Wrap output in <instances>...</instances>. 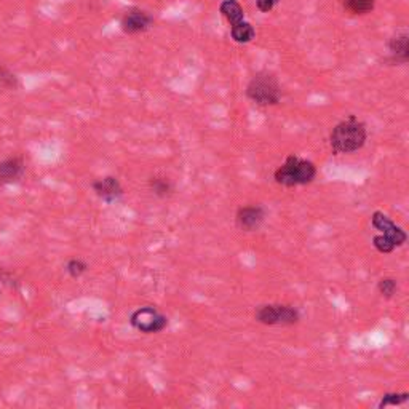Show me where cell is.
Segmentation results:
<instances>
[{"label":"cell","mask_w":409,"mask_h":409,"mask_svg":"<svg viewBox=\"0 0 409 409\" xmlns=\"http://www.w3.org/2000/svg\"><path fill=\"white\" fill-rule=\"evenodd\" d=\"M371 224L374 229H378L380 232L379 235L373 237V247L382 254H390L393 249L403 247L408 242V234L405 232V229L397 226L382 211H374L371 216Z\"/></svg>","instance_id":"3"},{"label":"cell","mask_w":409,"mask_h":409,"mask_svg":"<svg viewBox=\"0 0 409 409\" xmlns=\"http://www.w3.org/2000/svg\"><path fill=\"white\" fill-rule=\"evenodd\" d=\"M88 270V264L78 259V257H72V259L68 261L66 264V272H68L72 279H81V276Z\"/></svg>","instance_id":"19"},{"label":"cell","mask_w":409,"mask_h":409,"mask_svg":"<svg viewBox=\"0 0 409 409\" xmlns=\"http://www.w3.org/2000/svg\"><path fill=\"white\" fill-rule=\"evenodd\" d=\"M21 87L19 78L13 74V72L6 68V66L0 64V88L4 90H18Z\"/></svg>","instance_id":"17"},{"label":"cell","mask_w":409,"mask_h":409,"mask_svg":"<svg viewBox=\"0 0 409 409\" xmlns=\"http://www.w3.org/2000/svg\"><path fill=\"white\" fill-rule=\"evenodd\" d=\"M254 320L266 326H293L299 323L301 314L293 306L264 304L256 309Z\"/></svg>","instance_id":"5"},{"label":"cell","mask_w":409,"mask_h":409,"mask_svg":"<svg viewBox=\"0 0 409 409\" xmlns=\"http://www.w3.org/2000/svg\"><path fill=\"white\" fill-rule=\"evenodd\" d=\"M154 26V16L140 6H131L122 15L120 28L128 36L143 34Z\"/></svg>","instance_id":"7"},{"label":"cell","mask_w":409,"mask_h":409,"mask_svg":"<svg viewBox=\"0 0 409 409\" xmlns=\"http://www.w3.org/2000/svg\"><path fill=\"white\" fill-rule=\"evenodd\" d=\"M230 36L237 43H249L256 37V31L252 24L243 19L242 23L230 26Z\"/></svg>","instance_id":"13"},{"label":"cell","mask_w":409,"mask_h":409,"mask_svg":"<svg viewBox=\"0 0 409 409\" xmlns=\"http://www.w3.org/2000/svg\"><path fill=\"white\" fill-rule=\"evenodd\" d=\"M266 221V208L262 204H247L237 209L235 224L240 230L245 232H254Z\"/></svg>","instance_id":"8"},{"label":"cell","mask_w":409,"mask_h":409,"mask_svg":"<svg viewBox=\"0 0 409 409\" xmlns=\"http://www.w3.org/2000/svg\"><path fill=\"white\" fill-rule=\"evenodd\" d=\"M408 400H409V393L408 392H403V393L390 392V393L382 395V398L379 401L378 408L384 409V408H388V406H401V405H405Z\"/></svg>","instance_id":"16"},{"label":"cell","mask_w":409,"mask_h":409,"mask_svg":"<svg viewBox=\"0 0 409 409\" xmlns=\"http://www.w3.org/2000/svg\"><path fill=\"white\" fill-rule=\"evenodd\" d=\"M378 291L385 299H392L398 291V281L393 276H384L378 281Z\"/></svg>","instance_id":"18"},{"label":"cell","mask_w":409,"mask_h":409,"mask_svg":"<svg viewBox=\"0 0 409 409\" xmlns=\"http://www.w3.org/2000/svg\"><path fill=\"white\" fill-rule=\"evenodd\" d=\"M26 163L23 157H9L0 162V186L18 182L24 176Z\"/></svg>","instance_id":"10"},{"label":"cell","mask_w":409,"mask_h":409,"mask_svg":"<svg viewBox=\"0 0 409 409\" xmlns=\"http://www.w3.org/2000/svg\"><path fill=\"white\" fill-rule=\"evenodd\" d=\"M130 325L144 334H155L168 326V319L160 310L152 306H146L131 314Z\"/></svg>","instance_id":"6"},{"label":"cell","mask_w":409,"mask_h":409,"mask_svg":"<svg viewBox=\"0 0 409 409\" xmlns=\"http://www.w3.org/2000/svg\"><path fill=\"white\" fill-rule=\"evenodd\" d=\"M247 98L262 108L276 105L281 101V87L272 72L261 71L247 85Z\"/></svg>","instance_id":"4"},{"label":"cell","mask_w":409,"mask_h":409,"mask_svg":"<svg viewBox=\"0 0 409 409\" xmlns=\"http://www.w3.org/2000/svg\"><path fill=\"white\" fill-rule=\"evenodd\" d=\"M219 11L222 13V16L230 23V26L239 24L243 21V19H245L242 5L237 2V0H224V2L219 5Z\"/></svg>","instance_id":"12"},{"label":"cell","mask_w":409,"mask_h":409,"mask_svg":"<svg viewBox=\"0 0 409 409\" xmlns=\"http://www.w3.org/2000/svg\"><path fill=\"white\" fill-rule=\"evenodd\" d=\"M279 2L280 0H256V6H257V10L262 13H269L274 10V6Z\"/></svg>","instance_id":"20"},{"label":"cell","mask_w":409,"mask_h":409,"mask_svg":"<svg viewBox=\"0 0 409 409\" xmlns=\"http://www.w3.org/2000/svg\"><path fill=\"white\" fill-rule=\"evenodd\" d=\"M95 194L105 203H117L123 197V187L115 176H104L91 184Z\"/></svg>","instance_id":"9"},{"label":"cell","mask_w":409,"mask_h":409,"mask_svg":"<svg viewBox=\"0 0 409 409\" xmlns=\"http://www.w3.org/2000/svg\"><path fill=\"white\" fill-rule=\"evenodd\" d=\"M368 128L355 115L339 122L329 135V146L334 154H353L365 147Z\"/></svg>","instance_id":"1"},{"label":"cell","mask_w":409,"mask_h":409,"mask_svg":"<svg viewBox=\"0 0 409 409\" xmlns=\"http://www.w3.org/2000/svg\"><path fill=\"white\" fill-rule=\"evenodd\" d=\"M316 177V167L314 162L298 155H288L279 168L275 170L274 180L281 187L307 186Z\"/></svg>","instance_id":"2"},{"label":"cell","mask_w":409,"mask_h":409,"mask_svg":"<svg viewBox=\"0 0 409 409\" xmlns=\"http://www.w3.org/2000/svg\"><path fill=\"white\" fill-rule=\"evenodd\" d=\"M378 0H344V9L352 15L363 16L371 13Z\"/></svg>","instance_id":"15"},{"label":"cell","mask_w":409,"mask_h":409,"mask_svg":"<svg viewBox=\"0 0 409 409\" xmlns=\"http://www.w3.org/2000/svg\"><path fill=\"white\" fill-rule=\"evenodd\" d=\"M149 189L152 190V194L158 197V199H167L173 192V182L168 177L157 175L149 180Z\"/></svg>","instance_id":"14"},{"label":"cell","mask_w":409,"mask_h":409,"mask_svg":"<svg viewBox=\"0 0 409 409\" xmlns=\"http://www.w3.org/2000/svg\"><path fill=\"white\" fill-rule=\"evenodd\" d=\"M390 51V63L393 64H406L409 59V36L406 32L393 36L387 43Z\"/></svg>","instance_id":"11"}]
</instances>
